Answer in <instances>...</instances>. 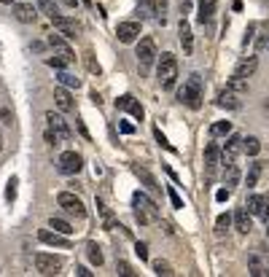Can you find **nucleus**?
<instances>
[{"mask_svg": "<svg viewBox=\"0 0 269 277\" xmlns=\"http://www.w3.org/2000/svg\"><path fill=\"white\" fill-rule=\"evenodd\" d=\"M156 78H159V87L162 89H173L175 87V81H178V59H175V54L165 51V54L159 57V65H156Z\"/></svg>", "mask_w": 269, "mask_h": 277, "instance_id": "f03ea898", "label": "nucleus"}, {"mask_svg": "<svg viewBox=\"0 0 269 277\" xmlns=\"http://www.w3.org/2000/svg\"><path fill=\"white\" fill-rule=\"evenodd\" d=\"M178 35H180L183 51H186V54H191V51H194V35H191V24H188L186 19H180V24H178Z\"/></svg>", "mask_w": 269, "mask_h": 277, "instance_id": "2eb2a0df", "label": "nucleus"}, {"mask_svg": "<svg viewBox=\"0 0 269 277\" xmlns=\"http://www.w3.org/2000/svg\"><path fill=\"white\" fill-rule=\"evenodd\" d=\"M154 59H156V43H154V38H140V43H137V62H140L143 73L154 65Z\"/></svg>", "mask_w": 269, "mask_h": 277, "instance_id": "39448f33", "label": "nucleus"}, {"mask_svg": "<svg viewBox=\"0 0 269 277\" xmlns=\"http://www.w3.org/2000/svg\"><path fill=\"white\" fill-rule=\"evenodd\" d=\"M178 100H180L183 105H188L191 110H199V108H202V81H199V76H196V73L188 76V81L180 87Z\"/></svg>", "mask_w": 269, "mask_h": 277, "instance_id": "7ed1b4c3", "label": "nucleus"}, {"mask_svg": "<svg viewBox=\"0 0 269 277\" xmlns=\"http://www.w3.org/2000/svg\"><path fill=\"white\" fill-rule=\"evenodd\" d=\"M51 24H54L57 30L62 32V35H68V38H76L78 32H81V24L76 22V19H68V16H51Z\"/></svg>", "mask_w": 269, "mask_h": 277, "instance_id": "9b49d317", "label": "nucleus"}, {"mask_svg": "<svg viewBox=\"0 0 269 277\" xmlns=\"http://www.w3.org/2000/svg\"><path fill=\"white\" fill-rule=\"evenodd\" d=\"M253 32H256V24H248V30H245V41H242L245 46H248V43L253 41Z\"/></svg>", "mask_w": 269, "mask_h": 277, "instance_id": "de8ad7c7", "label": "nucleus"}, {"mask_svg": "<svg viewBox=\"0 0 269 277\" xmlns=\"http://www.w3.org/2000/svg\"><path fill=\"white\" fill-rule=\"evenodd\" d=\"M81 167H84V156L76 154V151H65L60 156V173L62 175H76Z\"/></svg>", "mask_w": 269, "mask_h": 277, "instance_id": "0eeeda50", "label": "nucleus"}, {"mask_svg": "<svg viewBox=\"0 0 269 277\" xmlns=\"http://www.w3.org/2000/svg\"><path fill=\"white\" fill-rule=\"evenodd\" d=\"M234 226H237V232L248 234L253 229V221H251V210L248 207H237V213H234Z\"/></svg>", "mask_w": 269, "mask_h": 277, "instance_id": "dca6fc26", "label": "nucleus"}, {"mask_svg": "<svg viewBox=\"0 0 269 277\" xmlns=\"http://www.w3.org/2000/svg\"><path fill=\"white\" fill-rule=\"evenodd\" d=\"M38 8H41L49 19H51V16H57V5H54V0H38Z\"/></svg>", "mask_w": 269, "mask_h": 277, "instance_id": "72a5a7b5", "label": "nucleus"}, {"mask_svg": "<svg viewBox=\"0 0 269 277\" xmlns=\"http://www.w3.org/2000/svg\"><path fill=\"white\" fill-rule=\"evenodd\" d=\"M65 5H70V8H76V5H78V0H65Z\"/></svg>", "mask_w": 269, "mask_h": 277, "instance_id": "864d4df0", "label": "nucleus"}, {"mask_svg": "<svg viewBox=\"0 0 269 277\" xmlns=\"http://www.w3.org/2000/svg\"><path fill=\"white\" fill-rule=\"evenodd\" d=\"M46 121H49V129L57 132V137H60V140H68V137H70V129H68V124H65V118L60 113L49 110V113H46Z\"/></svg>", "mask_w": 269, "mask_h": 277, "instance_id": "ddd939ff", "label": "nucleus"}, {"mask_svg": "<svg viewBox=\"0 0 269 277\" xmlns=\"http://www.w3.org/2000/svg\"><path fill=\"white\" fill-rule=\"evenodd\" d=\"M264 110H267V113H269V100H267V102H264Z\"/></svg>", "mask_w": 269, "mask_h": 277, "instance_id": "6e6d98bb", "label": "nucleus"}, {"mask_svg": "<svg viewBox=\"0 0 269 277\" xmlns=\"http://www.w3.org/2000/svg\"><path fill=\"white\" fill-rule=\"evenodd\" d=\"M57 202H60V207L65 213L76 215V218H87V207H84V202L78 199L76 194H70V191H62L60 196H57Z\"/></svg>", "mask_w": 269, "mask_h": 277, "instance_id": "20e7f679", "label": "nucleus"}, {"mask_svg": "<svg viewBox=\"0 0 269 277\" xmlns=\"http://www.w3.org/2000/svg\"><path fill=\"white\" fill-rule=\"evenodd\" d=\"M16 186H19V178L11 175L8 186H5V199H8V202H14V199H16Z\"/></svg>", "mask_w": 269, "mask_h": 277, "instance_id": "4c0bfd02", "label": "nucleus"}, {"mask_svg": "<svg viewBox=\"0 0 269 277\" xmlns=\"http://www.w3.org/2000/svg\"><path fill=\"white\" fill-rule=\"evenodd\" d=\"M91 102H94V105H102V97L97 94V92H91Z\"/></svg>", "mask_w": 269, "mask_h": 277, "instance_id": "603ef678", "label": "nucleus"}, {"mask_svg": "<svg viewBox=\"0 0 269 277\" xmlns=\"http://www.w3.org/2000/svg\"><path fill=\"white\" fill-rule=\"evenodd\" d=\"M240 151H242V137H240V135H232V137L226 140V146L221 148V162H224V164L237 162Z\"/></svg>", "mask_w": 269, "mask_h": 277, "instance_id": "9d476101", "label": "nucleus"}, {"mask_svg": "<svg viewBox=\"0 0 269 277\" xmlns=\"http://www.w3.org/2000/svg\"><path fill=\"white\" fill-rule=\"evenodd\" d=\"M148 3H151V11L156 14V19L165 24L167 22V16H165L167 14V0H148Z\"/></svg>", "mask_w": 269, "mask_h": 277, "instance_id": "bb28decb", "label": "nucleus"}, {"mask_svg": "<svg viewBox=\"0 0 269 277\" xmlns=\"http://www.w3.org/2000/svg\"><path fill=\"white\" fill-rule=\"evenodd\" d=\"M84 59H87V68H89V73H94V76H100V73H102L100 62H94V54H91V51H87V54H84Z\"/></svg>", "mask_w": 269, "mask_h": 277, "instance_id": "f704fd0d", "label": "nucleus"}, {"mask_svg": "<svg viewBox=\"0 0 269 277\" xmlns=\"http://www.w3.org/2000/svg\"><path fill=\"white\" fill-rule=\"evenodd\" d=\"M215 105H218V108H226V110H240V108H242L240 97L234 94L232 89H224V92H221L218 100H215Z\"/></svg>", "mask_w": 269, "mask_h": 277, "instance_id": "4468645a", "label": "nucleus"}, {"mask_svg": "<svg viewBox=\"0 0 269 277\" xmlns=\"http://www.w3.org/2000/svg\"><path fill=\"white\" fill-rule=\"evenodd\" d=\"M259 175H261V162H253V164H251V173H248V178H245L248 188H253V186H256V181H259Z\"/></svg>", "mask_w": 269, "mask_h": 277, "instance_id": "c756f323", "label": "nucleus"}, {"mask_svg": "<svg viewBox=\"0 0 269 277\" xmlns=\"http://www.w3.org/2000/svg\"><path fill=\"white\" fill-rule=\"evenodd\" d=\"M132 204H135V218H137L140 226H148V223H154L156 218H159V207H156V202L151 199L148 194H143V191H135Z\"/></svg>", "mask_w": 269, "mask_h": 277, "instance_id": "f257e3e1", "label": "nucleus"}, {"mask_svg": "<svg viewBox=\"0 0 269 277\" xmlns=\"http://www.w3.org/2000/svg\"><path fill=\"white\" fill-rule=\"evenodd\" d=\"M256 70H259V57H245V59H242V62L237 65L234 76H240V78H251Z\"/></svg>", "mask_w": 269, "mask_h": 277, "instance_id": "a211bd4d", "label": "nucleus"}, {"mask_svg": "<svg viewBox=\"0 0 269 277\" xmlns=\"http://www.w3.org/2000/svg\"><path fill=\"white\" fill-rule=\"evenodd\" d=\"M116 272H119L121 277H132V275H135V272H132V267H129L127 261H119V264H116Z\"/></svg>", "mask_w": 269, "mask_h": 277, "instance_id": "a19ab883", "label": "nucleus"}, {"mask_svg": "<svg viewBox=\"0 0 269 277\" xmlns=\"http://www.w3.org/2000/svg\"><path fill=\"white\" fill-rule=\"evenodd\" d=\"M60 84H62V87H70V89L81 87V81H78L76 76H70V73H60Z\"/></svg>", "mask_w": 269, "mask_h": 277, "instance_id": "e433bc0d", "label": "nucleus"}, {"mask_svg": "<svg viewBox=\"0 0 269 277\" xmlns=\"http://www.w3.org/2000/svg\"><path fill=\"white\" fill-rule=\"evenodd\" d=\"M38 240L43 242V245H54V248H70V240H68V234H62V232H51V226L49 229H41L38 232Z\"/></svg>", "mask_w": 269, "mask_h": 277, "instance_id": "1a4fd4ad", "label": "nucleus"}, {"mask_svg": "<svg viewBox=\"0 0 269 277\" xmlns=\"http://www.w3.org/2000/svg\"><path fill=\"white\" fill-rule=\"evenodd\" d=\"M14 14H16V19H19V22L30 24V22H35L38 11L32 8V3H16V5H14Z\"/></svg>", "mask_w": 269, "mask_h": 277, "instance_id": "aec40b11", "label": "nucleus"}, {"mask_svg": "<svg viewBox=\"0 0 269 277\" xmlns=\"http://www.w3.org/2000/svg\"><path fill=\"white\" fill-rule=\"evenodd\" d=\"M49 226H51V229H57V232H62V234H73L70 223H68V221H62V218H51V221H49Z\"/></svg>", "mask_w": 269, "mask_h": 277, "instance_id": "2f4dec72", "label": "nucleus"}, {"mask_svg": "<svg viewBox=\"0 0 269 277\" xmlns=\"http://www.w3.org/2000/svg\"><path fill=\"white\" fill-rule=\"evenodd\" d=\"M267 237H269V229H267Z\"/></svg>", "mask_w": 269, "mask_h": 277, "instance_id": "bf43d9fd", "label": "nucleus"}, {"mask_svg": "<svg viewBox=\"0 0 269 277\" xmlns=\"http://www.w3.org/2000/svg\"><path fill=\"white\" fill-rule=\"evenodd\" d=\"M242 151H245L248 156H256L261 151V140H259V137H253V135L242 137Z\"/></svg>", "mask_w": 269, "mask_h": 277, "instance_id": "b1692460", "label": "nucleus"}, {"mask_svg": "<svg viewBox=\"0 0 269 277\" xmlns=\"http://www.w3.org/2000/svg\"><path fill=\"white\" fill-rule=\"evenodd\" d=\"M119 129L124 132V135H132V132H135V127L129 121H119Z\"/></svg>", "mask_w": 269, "mask_h": 277, "instance_id": "49530a36", "label": "nucleus"}, {"mask_svg": "<svg viewBox=\"0 0 269 277\" xmlns=\"http://www.w3.org/2000/svg\"><path fill=\"white\" fill-rule=\"evenodd\" d=\"M76 275H78V277H91V275H94V272H89V269H87V267H78V269H76Z\"/></svg>", "mask_w": 269, "mask_h": 277, "instance_id": "8fccbe9b", "label": "nucleus"}, {"mask_svg": "<svg viewBox=\"0 0 269 277\" xmlns=\"http://www.w3.org/2000/svg\"><path fill=\"white\" fill-rule=\"evenodd\" d=\"M132 173H135L137 178H140V181H143V186H146L148 191H162V186H159V183H156V178L151 175L146 167H140V164H135V167H132Z\"/></svg>", "mask_w": 269, "mask_h": 277, "instance_id": "412c9836", "label": "nucleus"}, {"mask_svg": "<svg viewBox=\"0 0 269 277\" xmlns=\"http://www.w3.org/2000/svg\"><path fill=\"white\" fill-rule=\"evenodd\" d=\"M0 151H3V137H0Z\"/></svg>", "mask_w": 269, "mask_h": 277, "instance_id": "4d7b16f0", "label": "nucleus"}, {"mask_svg": "<svg viewBox=\"0 0 269 277\" xmlns=\"http://www.w3.org/2000/svg\"><path fill=\"white\" fill-rule=\"evenodd\" d=\"M215 16V0H199V22L205 24Z\"/></svg>", "mask_w": 269, "mask_h": 277, "instance_id": "4be33fe9", "label": "nucleus"}, {"mask_svg": "<svg viewBox=\"0 0 269 277\" xmlns=\"http://www.w3.org/2000/svg\"><path fill=\"white\" fill-rule=\"evenodd\" d=\"M167 196H170V202H173V207H183V199H180V194L175 191V186H167Z\"/></svg>", "mask_w": 269, "mask_h": 277, "instance_id": "58836bf2", "label": "nucleus"}, {"mask_svg": "<svg viewBox=\"0 0 269 277\" xmlns=\"http://www.w3.org/2000/svg\"><path fill=\"white\" fill-rule=\"evenodd\" d=\"M76 127H78V132H81V135H84V137H87V140H89V129H87V124H84L81 118H78V121H76Z\"/></svg>", "mask_w": 269, "mask_h": 277, "instance_id": "09e8293b", "label": "nucleus"}, {"mask_svg": "<svg viewBox=\"0 0 269 277\" xmlns=\"http://www.w3.org/2000/svg\"><path fill=\"white\" fill-rule=\"evenodd\" d=\"M135 253L140 256V261H146L148 259V245H146V242H137V245H135Z\"/></svg>", "mask_w": 269, "mask_h": 277, "instance_id": "c03bdc74", "label": "nucleus"}, {"mask_svg": "<svg viewBox=\"0 0 269 277\" xmlns=\"http://www.w3.org/2000/svg\"><path fill=\"white\" fill-rule=\"evenodd\" d=\"M129 113H132L137 121H143V105L137 102V100H132V105H129Z\"/></svg>", "mask_w": 269, "mask_h": 277, "instance_id": "79ce46f5", "label": "nucleus"}, {"mask_svg": "<svg viewBox=\"0 0 269 277\" xmlns=\"http://www.w3.org/2000/svg\"><path fill=\"white\" fill-rule=\"evenodd\" d=\"M135 97L132 94H121L119 100H116V110H129V105H132Z\"/></svg>", "mask_w": 269, "mask_h": 277, "instance_id": "ea45409f", "label": "nucleus"}, {"mask_svg": "<svg viewBox=\"0 0 269 277\" xmlns=\"http://www.w3.org/2000/svg\"><path fill=\"white\" fill-rule=\"evenodd\" d=\"M232 221H234V215H229V213L218 215V218H215V234H224L226 229L232 226Z\"/></svg>", "mask_w": 269, "mask_h": 277, "instance_id": "c85d7f7f", "label": "nucleus"}, {"mask_svg": "<svg viewBox=\"0 0 269 277\" xmlns=\"http://www.w3.org/2000/svg\"><path fill=\"white\" fill-rule=\"evenodd\" d=\"M46 62H49V68H57V70H62V68H68V65H70V59H68V57H62V54H57V57L46 59Z\"/></svg>", "mask_w": 269, "mask_h": 277, "instance_id": "c9c22d12", "label": "nucleus"}, {"mask_svg": "<svg viewBox=\"0 0 269 277\" xmlns=\"http://www.w3.org/2000/svg\"><path fill=\"white\" fill-rule=\"evenodd\" d=\"M154 135H156V140H159V146H165L167 151H175V148H173V146H170V143H167V137L162 135V129H159V127H154Z\"/></svg>", "mask_w": 269, "mask_h": 277, "instance_id": "37998d69", "label": "nucleus"}, {"mask_svg": "<svg viewBox=\"0 0 269 277\" xmlns=\"http://www.w3.org/2000/svg\"><path fill=\"white\" fill-rule=\"evenodd\" d=\"M84 3H87V5H91V0H84Z\"/></svg>", "mask_w": 269, "mask_h": 277, "instance_id": "13d9d810", "label": "nucleus"}, {"mask_svg": "<svg viewBox=\"0 0 269 277\" xmlns=\"http://www.w3.org/2000/svg\"><path fill=\"white\" fill-rule=\"evenodd\" d=\"M35 269L41 275H57L62 269V259L54 253H38L35 256Z\"/></svg>", "mask_w": 269, "mask_h": 277, "instance_id": "423d86ee", "label": "nucleus"}, {"mask_svg": "<svg viewBox=\"0 0 269 277\" xmlns=\"http://www.w3.org/2000/svg\"><path fill=\"white\" fill-rule=\"evenodd\" d=\"M226 89H232L234 94H245L248 92V78H240V76H232L226 84Z\"/></svg>", "mask_w": 269, "mask_h": 277, "instance_id": "393cba45", "label": "nucleus"}, {"mask_svg": "<svg viewBox=\"0 0 269 277\" xmlns=\"http://www.w3.org/2000/svg\"><path fill=\"white\" fill-rule=\"evenodd\" d=\"M0 3H5V5H11V3H16V0H0Z\"/></svg>", "mask_w": 269, "mask_h": 277, "instance_id": "5fc2aeb1", "label": "nucleus"}, {"mask_svg": "<svg viewBox=\"0 0 269 277\" xmlns=\"http://www.w3.org/2000/svg\"><path fill=\"white\" fill-rule=\"evenodd\" d=\"M245 207L251 210V215H259L261 221H269V194H261V196L256 194V196H251Z\"/></svg>", "mask_w": 269, "mask_h": 277, "instance_id": "6e6552de", "label": "nucleus"}, {"mask_svg": "<svg viewBox=\"0 0 269 277\" xmlns=\"http://www.w3.org/2000/svg\"><path fill=\"white\" fill-rule=\"evenodd\" d=\"M154 272L159 275V277H173L175 275L173 267H170V261H165V259H156L154 261Z\"/></svg>", "mask_w": 269, "mask_h": 277, "instance_id": "cd10ccee", "label": "nucleus"}, {"mask_svg": "<svg viewBox=\"0 0 269 277\" xmlns=\"http://www.w3.org/2000/svg\"><path fill=\"white\" fill-rule=\"evenodd\" d=\"M224 181H226V186H237L240 183V170H237V164L234 162H229V164H224Z\"/></svg>", "mask_w": 269, "mask_h": 277, "instance_id": "5701e85b", "label": "nucleus"}, {"mask_svg": "<svg viewBox=\"0 0 269 277\" xmlns=\"http://www.w3.org/2000/svg\"><path fill=\"white\" fill-rule=\"evenodd\" d=\"M232 135V121H215L210 127V137H226Z\"/></svg>", "mask_w": 269, "mask_h": 277, "instance_id": "a878e982", "label": "nucleus"}, {"mask_svg": "<svg viewBox=\"0 0 269 277\" xmlns=\"http://www.w3.org/2000/svg\"><path fill=\"white\" fill-rule=\"evenodd\" d=\"M229 196H232V191H229V188H218V194H215V199H218V202H226Z\"/></svg>", "mask_w": 269, "mask_h": 277, "instance_id": "a18cd8bd", "label": "nucleus"}, {"mask_svg": "<svg viewBox=\"0 0 269 277\" xmlns=\"http://www.w3.org/2000/svg\"><path fill=\"white\" fill-rule=\"evenodd\" d=\"M218 159H221V151H218V146H215V143H210V146L205 148V167H207V175H210V178L215 175Z\"/></svg>", "mask_w": 269, "mask_h": 277, "instance_id": "f3484780", "label": "nucleus"}, {"mask_svg": "<svg viewBox=\"0 0 269 277\" xmlns=\"http://www.w3.org/2000/svg\"><path fill=\"white\" fill-rule=\"evenodd\" d=\"M0 118H3V124H11V110H8V108L0 110Z\"/></svg>", "mask_w": 269, "mask_h": 277, "instance_id": "3c124183", "label": "nucleus"}, {"mask_svg": "<svg viewBox=\"0 0 269 277\" xmlns=\"http://www.w3.org/2000/svg\"><path fill=\"white\" fill-rule=\"evenodd\" d=\"M54 102H57V108H60L62 113L73 110V97H70V92L65 89V87H57L54 89Z\"/></svg>", "mask_w": 269, "mask_h": 277, "instance_id": "6ab92c4d", "label": "nucleus"}, {"mask_svg": "<svg viewBox=\"0 0 269 277\" xmlns=\"http://www.w3.org/2000/svg\"><path fill=\"white\" fill-rule=\"evenodd\" d=\"M89 261L94 264V267H102V250L94 245V242H89Z\"/></svg>", "mask_w": 269, "mask_h": 277, "instance_id": "473e14b6", "label": "nucleus"}, {"mask_svg": "<svg viewBox=\"0 0 269 277\" xmlns=\"http://www.w3.org/2000/svg\"><path fill=\"white\" fill-rule=\"evenodd\" d=\"M97 213L102 215V223H105V226H108V229H113V215H110V210L102 204V199H97Z\"/></svg>", "mask_w": 269, "mask_h": 277, "instance_id": "7c9ffc66", "label": "nucleus"}, {"mask_svg": "<svg viewBox=\"0 0 269 277\" xmlns=\"http://www.w3.org/2000/svg\"><path fill=\"white\" fill-rule=\"evenodd\" d=\"M116 35H119L121 43H135L137 35H140V22H121L116 27Z\"/></svg>", "mask_w": 269, "mask_h": 277, "instance_id": "f8f14e48", "label": "nucleus"}]
</instances>
